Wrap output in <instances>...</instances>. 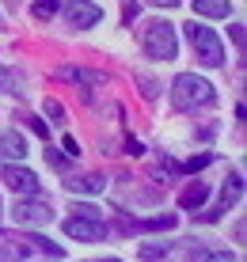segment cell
<instances>
[{"label": "cell", "mask_w": 247, "mask_h": 262, "mask_svg": "<svg viewBox=\"0 0 247 262\" xmlns=\"http://www.w3.org/2000/svg\"><path fill=\"white\" fill-rule=\"evenodd\" d=\"M76 216H91V221H103V213H99V205H91V202H80L76 209H72Z\"/></svg>", "instance_id": "19"}, {"label": "cell", "mask_w": 247, "mask_h": 262, "mask_svg": "<svg viewBox=\"0 0 247 262\" xmlns=\"http://www.w3.org/2000/svg\"><path fill=\"white\" fill-rule=\"evenodd\" d=\"M31 15L38 23H46V19H53V15H57V0H38V4L31 8Z\"/></svg>", "instance_id": "17"}, {"label": "cell", "mask_w": 247, "mask_h": 262, "mask_svg": "<svg viewBox=\"0 0 247 262\" xmlns=\"http://www.w3.org/2000/svg\"><path fill=\"white\" fill-rule=\"evenodd\" d=\"M205 198H209V183L205 179H194V183L187 186V190L179 194V209H190V213H198L205 205Z\"/></svg>", "instance_id": "9"}, {"label": "cell", "mask_w": 247, "mask_h": 262, "mask_svg": "<svg viewBox=\"0 0 247 262\" xmlns=\"http://www.w3.org/2000/svg\"><path fill=\"white\" fill-rule=\"evenodd\" d=\"M27 255H31V247H23V243H8V247H0V262H23Z\"/></svg>", "instance_id": "18"}, {"label": "cell", "mask_w": 247, "mask_h": 262, "mask_svg": "<svg viewBox=\"0 0 247 262\" xmlns=\"http://www.w3.org/2000/svg\"><path fill=\"white\" fill-rule=\"evenodd\" d=\"M137 12H141V8H137L133 0H126V4H122V19H126V23H133V15H137Z\"/></svg>", "instance_id": "23"}, {"label": "cell", "mask_w": 247, "mask_h": 262, "mask_svg": "<svg viewBox=\"0 0 247 262\" xmlns=\"http://www.w3.org/2000/svg\"><path fill=\"white\" fill-rule=\"evenodd\" d=\"M65 152H69V156H80V144H76V137H65Z\"/></svg>", "instance_id": "24"}, {"label": "cell", "mask_w": 247, "mask_h": 262, "mask_svg": "<svg viewBox=\"0 0 247 262\" xmlns=\"http://www.w3.org/2000/svg\"><path fill=\"white\" fill-rule=\"evenodd\" d=\"M46 111H50V118L57 122V125H65V106H61L57 99H46Z\"/></svg>", "instance_id": "20"}, {"label": "cell", "mask_w": 247, "mask_h": 262, "mask_svg": "<svg viewBox=\"0 0 247 262\" xmlns=\"http://www.w3.org/2000/svg\"><path fill=\"white\" fill-rule=\"evenodd\" d=\"M240 194H243V179L232 175V183H224V198H221V209H217V216H221L224 209H232V205L240 202Z\"/></svg>", "instance_id": "16"}, {"label": "cell", "mask_w": 247, "mask_h": 262, "mask_svg": "<svg viewBox=\"0 0 247 262\" xmlns=\"http://www.w3.org/2000/svg\"><path fill=\"white\" fill-rule=\"evenodd\" d=\"M213 84H209L205 76H198V72H179L175 80H171V106L175 111H198V106H213Z\"/></svg>", "instance_id": "1"}, {"label": "cell", "mask_w": 247, "mask_h": 262, "mask_svg": "<svg viewBox=\"0 0 247 262\" xmlns=\"http://www.w3.org/2000/svg\"><path fill=\"white\" fill-rule=\"evenodd\" d=\"M187 38H190V46H194V53L202 57V65H221L224 61V46H221V38H217L209 27L202 23H187Z\"/></svg>", "instance_id": "3"}, {"label": "cell", "mask_w": 247, "mask_h": 262, "mask_svg": "<svg viewBox=\"0 0 247 262\" xmlns=\"http://www.w3.org/2000/svg\"><path fill=\"white\" fill-rule=\"evenodd\" d=\"M65 236L69 239H80V243H99L107 239V224L103 221H91V216H76L72 213L65 221Z\"/></svg>", "instance_id": "5"}, {"label": "cell", "mask_w": 247, "mask_h": 262, "mask_svg": "<svg viewBox=\"0 0 247 262\" xmlns=\"http://www.w3.org/2000/svg\"><path fill=\"white\" fill-rule=\"evenodd\" d=\"M65 190L69 194H103L107 179L103 175H76V179H65Z\"/></svg>", "instance_id": "11"}, {"label": "cell", "mask_w": 247, "mask_h": 262, "mask_svg": "<svg viewBox=\"0 0 247 262\" xmlns=\"http://www.w3.org/2000/svg\"><path fill=\"white\" fill-rule=\"evenodd\" d=\"M4 183H8V190H15V194H23V198H38L42 190V183H38V175H34L31 167H19V164H8L4 171Z\"/></svg>", "instance_id": "4"}, {"label": "cell", "mask_w": 247, "mask_h": 262, "mask_svg": "<svg viewBox=\"0 0 247 262\" xmlns=\"http://www.w3.org/2000/svg\"><path fill=\"white\" fill-rule=\"evenodd\" d=\"M88 262H122V258H88Z\"/></svg>", "instance_id": "27"}, {"label": "cell", "mask_w": 247, "mask_h": 262, "mask_svg": "<svg viewBox=\"0 0 247 262\" xmlns=\"http://www.w3.org/2000/svg\"><path fill=\"white\" fill-rule=\"evenodd\" d=\"M190 262H236V255L232 251H217V247H194Z\"/></svg>", "instance_id": "13"}, {"label": "cell", "mask_w": 247, "mask_h": 262, "mask_svg": "<svg viewBox=\"0 0 247 262\" xmlns=\"http://www.w3.org/2000/svg\"><path fill=\"white\" fill-rule=\"evenodd\" d=\"M8 4H12V8H15V4H19V0H8Z\"/></svg>", "instance_id": "28"}, {"label": "cell", "mask_w": 247, "mask_h": 262, "mask_svg": "<svg viewBox=\"0 0 247 262\" xmlns=\"http://www.w3.org/2000/svg\"><path fill=\"white\" fill-rule=\"evenodd\" d=\"M209 164V156H198V160H190V164H187V171H202Z\"/></svg>", "instance_id": "25"}, {"label": "cell", "mask_w": 247, "mask_h": 262, "mask_svg": "<svg viewBox=\"0 0 247 262\" xmlns=\"http://www.w3.org/2000/svg\"><path fill=\"white\" fill-rule=\"evenodd\" d=\"M0 156H4L8 164H19V160L27 156V141H23V137H19L15 129L0 133Z\"/></svg>", "instance_id": "10"}, {"label": "cell", "mask_w": 247, "mask_h": 262, "mask_svg": "<svg viewBox=\"0 0 247 262\" xmlns=\"http://www.w3.org/2000/svg\"><path fill=\"white\" fill-rule=\"evenodd\" d=\"M152 4H160V8H175L179 0H152Z\"/></svg>", "instance_id": "26"}, {"label": "cell", "mask_w": 247, "mask_h": 262, "mask_svg": "<svg viewBox=\"0 0 247 262\" xmlns=\"http://www.w3.org/2000/svg\"><path fill=\"white\" fill-rule=\"evenodd\" d=\"M61 76L65 80H76V84H103L107 80V72H91V69H61Z\"/></svg>", "instance_id": "14"}, {"label": "cell", "mask_w": 247, "mask_h": 262, "mask_svg": "<svg viewBox=\"0 0 247 262\" xmlns=\"http://www.w3.org/2000/svg\"><path fill=\"white\" fill-rule=\"evenodd\" d=\"M46 160H50V164H53V167H57V171H65V167H69V160H65V156H61V152H57V148H50V141H46Z\"/></svg>", "instance_id": "21"}, {"label": "cell", "mask_w": 247, "mask_h": 262, "mask_svg": "<svg viewBox=\"0 0 247 262\" xmlns=\"http://www.w3.org/2000/svg\"><path fill=\"white\" fill-rule=\"evenodd\" d=\"M232 12L228 0H194V15H209V19H224Z\"/></svg>", "instance_id": "12"}, {"label": "cell", "mask_w": 247, "mask_h": 262, "mask_svg": "<svg viewBox=\"0 0 247 262\" xmlns=\"http://www.w3.org/2000/svg\"><path fill=\"white\" fill-rule=\"evenodd\" d=\"M141 46H145V53H149L152 61H175L179 57V38H175V27H171L168 19L145 23Z\"/></svg>", "instance_id": "2"}, {"label": "cell", "mask_w": 247, "mask_h": 262, "mask_svg": "<svg viewBox=\"0 0 247 262\" xmlns=\"http://www.w3.org/2000/svg\"><path fill=\"white\" fill-rule=\"evenodd\" d=\"M15 224H31V228H38V224H50L53 221V209L46 202H15Z\"/></svg>", "instance_id": "7"}, {"label": "cell", "mask_w": 247, "mask_h": 262, "mask_svg": "<svg viewBox=\"0 0 247 262\" xmlns=\"http://www.w3.org/2000/svg\"><path fill=\"white\" fill-rule=\"evenodd\" d=\"M27 125H31V129L38 133L42 141H50V129H46V122H42V118H31V114H27Z\"/></svg>", "instance_id": "22"}, {"label": "cell", "mask_w": 247, "mask_h": 262, "mask_svg": "<svg viewBox=\"0 0 247 262\" xmlns=\"http://www.w3.org/2000/svg\"><path fill=\"white\" fill-rule=\"evenodd\" d=\"M122 228H130V232H171L175 228V216L160 213V216H149V221H130V216H122Z\"/></svg>", "instance_id": "8"}, {"label": "cell", "mask_w": 247, "mask_h": 262, "mask_svg": "<svg viewBox=\"0 0 247 262\" xmlns=\"http://www.w3.org/2000/svg\"><path fill=\"white\" fill-rule=\"evenodd\" d=\"M171 251V239H152V243H141L137 247V255H141L145 262H156V258H163Z\"/></svg>", "instance_id": "15"}, {"label": "cell", "mask_w": 247, "mask_h": 262, "mask_svg": "<svg viewBox=\"0 0 247 262\" xmlns=\"http://www.w3.org/2000/svg\"><path fill=\"white\" fill-rule=\"evenodd\" d=\"M65 19H69V27H76V31H88V27H95L103 19V8L91 4V0H65Z\"/></svg>", "instance_id": "6"}]
</instances>
